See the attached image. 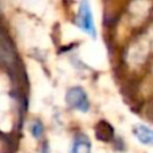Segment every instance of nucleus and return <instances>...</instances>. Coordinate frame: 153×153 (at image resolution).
<instances>
[{"instance_id":"f257e3e1","label":"nucleus","mask_w":153,"mask_h":153,"mask_svg":"<svg viewBox=\"0 0 153 153\" xmlns=\"http://www.w3.org/2000/svg\"><path fill=\"white\" fill-rule=\"evenodd\" d=\"M66 103L70 109L81 113H86L90 109V101L86 91L81 86H74L67 90L66 93Z\"/></svg>"},{"instance_id":"f03ea898","label":"nucleus","mask_w":153,"mask_h":153,"mask_svg":"<svg viewBox=\"0 0 153 153\" xmlns=\"http://www.w3.org/2000/svg\"><path fill=\"white\" fill-rule=\"evenodd\" d=\"M75 24L81 30H83L86 34H89L90 36H93V38L97 36L94 19H93V13H91V11H90V5L87 1H82L81 4H79L78 12H76V18H75Z\"/></svg>"},{"instance_id":"7ed1b4c3","label":"nucleus","mask_w":153,"mask_h":153,"mask_svg":"<svg viewBox=\"0 0 153 153\" xmlns=\"http://www.w3.org/2000/svg\"><path fill=\"white\" fill-rule=\"evenodd\" d=\"M134 137L144 145H153V129L145 125H136L133 126Z\"/></svg>"},{"instance_id":"20e7f679","label":"nucleus","mask_w":153,"mask_h":153,"mask_svg":"<svg viewBox=\"0 0 153 153\" xmlns=\"http://www.w3.org/2000/svg\"><path fill=\"white\" fill-rule=\"evenodd\" d=\"M71 153H91V143L85 134H78L73 143Z\"/></svg>"},{"instance_id":"39448f33","label":"nucleus","mask_w":153,"mask_h":153,"mask_svg":"<svg viewBox=\"0 0 153 153\" xmlns=\"http://www.w3.org/2000/svg\"><path fill=\"white\" fill-rule=\"evenodd\" d=\"M95 136L100 141H110L114 137V130L110 124L106 121H101L95 126Z\"/></svg>"},{"instance_id":"423d86ee","label":"nucleus","mask_w":153,"mask_h":153,"mask_svg":"<svg viewBox=\"0 0 153 153\" xmlns=\"http://www.w3.org/2000/svg\"><path fill=\"white\" fill-rule=\"evenodd\" d=\"M30 132H31V134L34 138H42L43 132H45V128H43L42 122H40L39 120H35V121L31 124Z\"/></svg>"},{"instance_id":"0eeeda50","label":"nucleus","mask_w":153,"mask_h":153,"mask_svg":"<svg viewBox=\"0 0 153 153\" xmlns=\"http://www.w3.org/2000/svg\"><path fill=\"white\" fill-rule=\"evenodd\" d=\"M42 153H50V146H48V144H47V143H46L45 145H43Z\"/></svg>"}]
</instances>
